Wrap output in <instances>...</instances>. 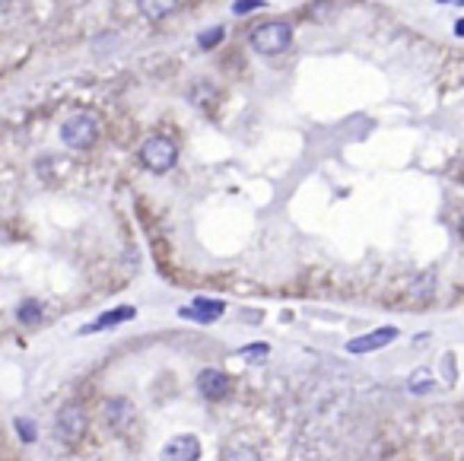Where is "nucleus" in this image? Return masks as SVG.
Segmentation results:
<instances>
[{"label": "nucleus", "instance_id": "obj_1", "mask_svg": "<svg viewBox=\"0 0 464 461\" xmlns=\"http://www.w3.org/2000/svg\"><path fill=\"white\" fill-rule=\"evenodd\" d=\"M292 45V29L283 19H274V23H264L251 32V48L258 54H280Z\"/></svg>", "mask_w": 464, "mask_h": 461}, {"label": "nucleus", "instance_id": "obj_2", "mask_svg": "<svg viewBox=\"0 0 464 461\" xmlns=\"http://www.w3.org/2000/svg\"><path fill=\"white\" fill-rule=\"evenodd\" d=\"M175 159H179V146L169 140V137L156 134V137H147L140 146V162L150 172H169L175 166Z\"/></svg>", "mask_w": 464, "mask_h": 461}, {"label": "nucleus", "instance_id": "obj_3", "mask_svg": "<svg viewBox=\"0 0 464 461\" xmlns=\"http://www.w3.org/2000/svg\"><path fill=\"white\" fill-rule=\"evenodd\" d=\"M96 137H99V121L86 112L70 115L67 121L60 124V140H64L67 146H74V150H86V146H92L96 144Z\"/></svg>", "mask_w": 464, "mask_h": 461}, {"label": "nucleus", "instance_id": "obj_4", "mask_svg": "<svg viewBox=\"0 0 464 461\" xmlns=\"http://www.w3.org/2000/svg\"><path fill=\"white\" fill-rule=\"evenodd\" d=\"M86 410L80 408V404H64V408L58 410V420H54V433H58L60 442H67V446H76L83 439V433H86Z\"/></svg>", "mask_w": 464, "mask_h": 461}, {"label": "nucleus", "instance_id": "obj_5", "mask_svg": "<svg viewBox=\"0 0 464 461\" xmlns=\"http://www.w3.org/2000/svg\"><path fill=\"white\" fill-rule=\"evenodd\" d=\"M201 458V442L194 436H175L169 439L159 452V461H197Z\"/></svg>", "mask_w": 464, "mask_h": 461}, {"label": "nucleus", "instance_id": "obj_6", "mask_svg": "<svg viewBox=\"0 0 464 461\" xmlns=\"http://www.w3.org/2000/svg\"><path fill=\"white\" fill-rule=\"evenodd\" d=\"M223 312H226V305L219 303V299H204V296H197L191 305H181L179 315L191 318V321H201V325H210V321H217Z\"/></svg>", "mask_w": 464, "mask_h": 461}, {"label": "nucleus", "instance_id": "obj_7", "mask_svg": "<svg viewBox=\"0 0 464 461\" xmlns=\"http://www.w3.org/2000/svg\"><path fill=\"white\" fill-rule=\"evenodd\" d=\"M395 337H397V328H379V331H372V334L353 337L350 344H347V350H350V353H372V350H382L385 344H391Z\"/></svg>", "mask_w": 464, "mask_h": 461}, {"label": "nucleus", "instance_id": "obj_8", "mask_svg": "<svg viewBox=\"0 0 464 461\" xmlns=\"http://www.w3.org/2000/svg\"><path fill=\"white\" fill-rule=\"evenodd\" d=\"M229 376H226L223 369H204L201 376H197V392L204 394V398H226L229 394Z\"/></svg>", "mask_w": 464, "mask_h": 461}, {"label": "nucleus", "instance_id": "obj_9", "mask_svg": "<svg viewBox=\"0 0 464 461\" xmlns=\"http://www.w3.org/2000/svg\"><path fill=\"white\" fill-rule=\"evenodd\" d=\"M134 315H137L134 305H118V309H112V312H102V315H99L92 325H83L80 331L83 334H96V331H105V328L121 325V321H131Z\"/></svg>", "mask_w": 464, "mask_h": 461}, {"label": "nucleus", "instance_id": "obj_10", "mask_svg": "<svg viewBox=\"0 0 464 461\" xmlns=\"http://www.w3.org/2000/svg\"><path fill=\"white\" fill-rule=\"evenodd\" d=\"M105 420H108V426H115V430H124V426L134 420V408H131V401L124 398H115L105 404Z\"/></svg>", "mask_w": 464, "mask_h": 461}, {"label": "nucleus", "instance_id": "obj_11", "mask_svg": "<svg viewBox=\"0 0 464 461\" xmlns=\"http://www.w3.org/2000/svg\"><path fill=\"white\" fill-rule=\"evenodd\" d=\"M223 461H261V455L251 446H229L223 452Z\"/></svg>", "mask_w": 464, "mask_h": 461}, {"label": "nucleus", "instance_id": "obj_12", "mask_svg": "<svg viewBox=\"0 0 464 461\" xmlns=\"http://www.w3.org/2000/svg\"><path fill=\"white\" fill-rule=\"evenodd\" d=\"M407 388H411L413 394H429V392H433V388H436V382H433V378H429V372H423V369H420V372H413V376H411V382H407Z\"/></svg>", "mask_w": 464, "mask_h": 461}, {"label": "nucleus", "instance_id": "obj_13", "mask_svg": "<svg viewBox=\"0 0 464 461\" xmlns=\"http://www.w3.org/2000/svg\"><path fill=\"white\" fill-rule=\"evenodd\" d=\"M16 315H19V321H26V325H32V321H38V318H42V305H38L35 299H26V303H19V309H16Z\"/></svg>", "mask_w": 464, "mask_h": 461}, {"label": "nucleus", "instance_id": "obj_14", "mask_svg": "<svg viewBox=\"0 0 464 461\" xmlns=\"http://www.w3.org/2000/svg\"><path fill=\"white\" fill-rule=\"evenodd\" d=\"M140 10L150 16V19H159V16H165L169 10H175V3H172V0H165V3H150V0H143Z\"/></svg>", "mask_w": 464, "mask_h": 461}, {"label": "nucleus", "instance_id": "obj_15", "mask_svg": "<svg viewBox=\"0 0 464 461\" xmlns=\"http://www.w3.org/2000/svg\"><path fill=\"white\" fill-rule=\"evenodd\" d=\"M16 433H19V439H23V442H35V436H38L35 424H32L29 417H19V420H16Z\"/></svg>", "mask_w": 464, "mask_h": 461}, {"label": "nucleus", "instance_id": "obj_16", "mask_svg": "<svg viewBox=\"0 0 464 461\" xmlns=\"http://www.w3.org/2000/svg\"><path fill=\"white\" fill-rule=\"evenodd\" d=\"M219 38H223V29H219V26H213V29H204V32H201L197 45H201V48H213Z\"/></svg>", "mask_w": 464, "mask_h": 461}, {"label": "nucleus", "instance_id": "obj_17", "mask_svg": "<svg viewBox=\"0 0 464 461\" xmlns=\"http://www.w3.org/2000/svg\"><path fill=\"white\" fill-rule=\"evenodd\" d=\"M264 0H235L232 3V13H251V10H261Z\"/></svg>", "mask_w": 464, "mask_h": 461}, {"label": "nucleus", "instance_id": "obj_18", "mask_svg": "<svg viewBox=\"0 0 464 461\" xmlns=\"http://www.w3.org/2000/svg\"><path fill=\"white\" fill-rule=\"evenodd\" d=\"M255 353H267V344H255V347L242 350V356H255Z\"/></svg>", "mask_w": 464, "mask_h": 461}, {"label": "nucleus", "instance_id": "obj_19", "mask_svg": "<svg viewBox=\"0 0 464 461\" xmlns=\"http://www.w3.org/2000/svg\"><path fill=\"white\" fill-rule=\"evenodd\" d=\"M455 32H458V35H464V19H458V23H455Z\"/></svg>", "mask_w": 464, "mask_h": 461}, {"label": "nucleus", "instance_id": "obj_20", "mask_svg": "<svg viewBox=\"0 0 464 461\" xmlns=\"http://www.w3.org/2000/svg\"><path fill=\"white\" fill-rule=\"evenodd\" d=\"M461 239H464V219H461Z\"/></svg>", "mask_w": 464, "mask_h": 461}]
</instances>
